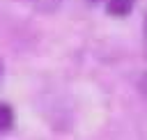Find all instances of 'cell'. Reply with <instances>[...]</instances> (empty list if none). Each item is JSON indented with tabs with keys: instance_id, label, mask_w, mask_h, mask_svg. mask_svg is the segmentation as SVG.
I'll use <instances>...</instances> for the list:
<instances>
[{
	"instance_id": "cell-1",
	"label": "cell",
	"mask_w": 147,
	"mask_h": 140,
	"mask_svg": "<svg viewBox=\"0 0 147 140\" xmlns=\"http://www.w3.org/2000/svg\"><path fill=\"white\" fill-rule=\"evenodd\" d=\"M133 5H136V0H108L106 2V14L122 18V16H129L131 14Z\"/></svg>"
},
{
	"instance_id": "cell-2",
	"label": "cell",
	"mask_w": 147,
	"mask_h": 140,
	"mask_svg": "<svg viewBox=\"0 0 147 140\" xmlns=\"http://www.w3.org/2000/svg\"><path fill=\"white\" fill-rule=\"evenodd\" d=\"M14 126V110L7 103H0V133H7Z\"/></svg>"
},
{
	"instance_id": "cell-3",
	"label": "cell",
	"mask_w": 147,
	"mask_h": 140,
	"mask_svg": "<svg viewBox=\"0 0 147 140\" xmlns=\"http://www.w3.org/2000/svg\"><path fill=\"white\" fill-rule=\"evenodd\" d=\"M142 44H145V55H147V14H145V21H142Z\"/></svg>"
},
{
	"instance_id": "cell-4",
	"label": "cell",
	"mask_w": 147,
	"mask_h": 140,
	"mask_svg": "<svg viewBox=\"0 0 147 140\" xmlns=\"http://www.w3.org/2000/svg\"><path fill=\"white\" fill-rule=\"evenodd\" d=\"M90 2H101V0H90ZM106 2H108V0H106Z\"/></svg>"
}]
</instances>
